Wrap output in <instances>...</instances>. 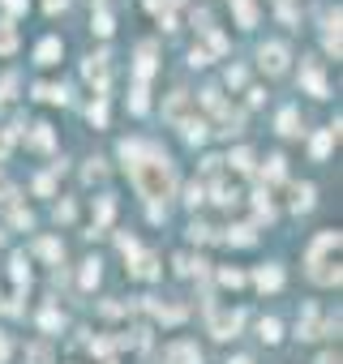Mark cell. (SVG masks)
Segmentation results:
<instances>
[{
  "mask_svg": "<svg viewBox=\"0 0 343 364\" xmlns=\"http://www.w3.org/2000/svg\"><path fill=\"white\" fill-rule=\"evenodd\" d=\"M65 5H69V0H43V9H47V13H60Z\"/></svg>",
  "mask_w": 343,
  "mask_h": 364,
  "instance_id": "cell-48",
  "label": "cell"
},
{
  "mask_svg": "<svg viewBox=\"0 0 343 364\" xmlns=\"http://www.w3.org/2000/svg\"><path fill=\"white\" fill-rule=\"evenodd\" d=\"M39 326H43V330H60V313H56V309H43Z\"/></svg>",
  "mask_w": 343,
  "mask_h": 364,
  "instance_id": "cell-35",
  "label": "cell"
},
{
  "mask_svg": "<svg viewBox=\"0 0 343 364\" xmlns=\"http://www.w3.org/2000/svg\"><path fill=\"white\" fill-rule=\"evenodd\" d=\"M292 206L309 210V206H313V184H296V189H292Z\"/></svg>",
  "mask_w": 343,
  "mask_h": 364,
  "instance_id": "cell-22",
  "label": "cell"
},
{
  "mask_svg": "<svg viewBox=\"0 0 343 364\" xmlns=\"http://www.w3.org/2000/svg\"><path fill=\"white\" fill-rule=\"evenodd\" d=\"M35 253H39V257H47V261H60V257H65V245L47 236V240H39V245H35Z\"/></svg>",
  "mask_w": 343,
  "mask_h": 364,
  "instance_id": "cell-20",
  "label": "cell"
},
{
  "mask_svg": "<svg viewBox=\"0 0 343 364\" xmlns=\"http://www.w3.org/2000/svg\"><path fill=\"white\" fill-rule=\"evenodd\" d=\"M253 206H258L262 218H275V206H271V198H266V193H258V202H253Z\"/></svg>",
  "mask_w": 343,
  "mask_h": 364,
  "instance_id": "cell-37",
  "label": "cell"
},
{
  "mask_svg": "<svg viewBox=\"0 0 343 364\" xmlns=\"http://www.w3.org/2000/svg\"><path fill=\"white\" fill-rule=\"evenodd\" d=\"M52 184H56L52 176H39V180H35V189H39V193H52Z\"/></svg>",
  "mask_w": 343,
  "mask_h": 364,
  "instance_id": "cell-47",
  "label": "cell"
},
{
  "mask_svg": "<svg viewBox=\"0 0 343 364\" xmlns=\"http://www.w3.org/2000/svg\"><path fill=\"white\" fill-rule=\"evenodd\" d=\"M317 364H339V352H326V356H317Z\"/></svg>",
  "mask_w": 343,
  "mask_h": 364,
  "instance_id": "cell-51",
  "label": "cell"
},
{
  "mask_svg": "<svg viewBox=\"0 0 343 364\" xmlns=\"http://www.w3.org/2000/svg\"><path fill=\"white\" fill-rule=\"evenodd\" d=\"M5 9L9 13H26V0H5Z\"/></svg>",
  "mask_w": 343,
  "mask_h": 364,
  "instance_id": "cell-49",
  "label": "cell"
},
{
  "mask_svg": "<svg viewBox=\"0 0 343 364\" xmlns=\"http://www.w3.org/2000/svg\"><path fill=\"white\" fill-rule=\"evenodd\" d=\"M167 364H202V352L193 343H172L167 347Z\"/></svg>",
  "mask_w": 343,
  "mask_h": 364,
  "instance_id": "cell-7",
  "label": "cell"
},
{
  "mask_svg": "<svg viewBox=\"0 0 343 364\" xmlns=\"http://www.w3.org/2000/svg\"><path fill=\"white\" fill-rule=\"evenodd\" d=\"M181 133H185V141H193V146H198V141H206V120L202 116H189V120H181Z\"/></svg>",
  "mask_w": 343,
  "mask_h": 364,
  "instance_id": "cell-11",
  "label": "cell"
},
{
  "mask_svg": "<svg viewBox=\"0 0 343 364\" xmlns=\"http://www.w3.org/2000/svg\"><path fill=\"white\" fill-rule=\"evenodd\" d=\"M228 364H253V360H249V356H236V360H228Z\"/></svg>",
  "mask_w": 343,
  "mask_h": 364,
  "instance_id": "cell-52",
  "label": "cell"
},
{
  "mask_svg": "<svg viewBox=\"0 0 343 364\" xmlns=\"http://www.w3.org/2000/svg\"><path fill=\"white\" fill-rule=\"evenodd\" d=\"M301 78H305V90L313 94V99H326V94H331V90H326V78H322V69H317L313 60L301 64Z\"/></svg>",
  "mask_w": 343,
  "mask_h": 364,
  "instance_id": "cell-5",
  "label": "cell"
},
{
  "mask_svg": "<svg viewBox=\"0 0 343 364\" xmlns=\"http://www.w3.org/2000/svg\"><path fill=\"white\" fill-rule=\"evenodd\" d=\"M86 82H90L94 90H99V94L108 90V56H103V52L86 60Z\"/></svg>",
  "mask_w": 343,
  "mask_h": 364,
  "instance_id": "cell-6",
  "label": "cell"
},
{
  "mask_svg": "<svg viewBox=\"0 0 343 364\" xmlns=\"http://www.w3.org/2000/svg\"><path fill=\"white\" fill-rule=\"evenodd\" d=\"M189 236H193V240H210V236H215V232H210V227H206V223H193V227H189Z\"/></svg>",
  "mask_w": 343,
  "mask_h": 364,
  "instance_id": "cell-42",
  "label": "cell"
},
{
  "mask_svg": "<svg viewBox=\"0 0 343 364\" xmlns=\"http://www.w3.org/2000/svg\"><path fill=\"white\" fill-rule=\"evenodd\" d=\"M253 240H258L253 227H232V232H228V245H253Z\"/></svg>",
  "mask_w": 343,
  "mask_h": 364,
  "instance_id": "cell-28",
  "label": "cell"
},
{
  "mask_svg": "<svg viewBox=\"0 0 343 364\" xmlns=\"http://www.w3.org/2000/svg\"><path fill=\"white\" fill-rule=\"evenodd\" d=\"M232 9H236V21H240L244 31L258 26V5H253V0H232Z\"/></svg>",
  "mask_w": 343,
  "mask_h": 364,
  "instance_id": "cell-13",
  "label": "cell"
},
{
  "mask_svg": "<svg viewBox=\"0 0 343 364\" xmlns=\"http://www.w3.org/2000/svg\"><path fill=\"white\" fill-rule=\"evenodd\" d=\"M31 146H35V150H52V146H56L52 125H35V129H31Z\"/></svg>",
  "mask_w": 343,
  "mask_h": 364,
  "instance_id": "cell-18",
  "label": "cell"
},
{
  "mask_svg": "<svg viewBox=\"0 0 343 364\" xmlns=\"http://www.w3.org/2000/svg\"><path fill=\"white\" fill-rule=\"evenodd\" d=\"M279 133H283V137L301 133V116H296V107H283V112H279Z\"/></svg>",
  "mask_w": 343,
  "mask_h": 364,
  "instance_id": "cell-19",
  "label": "cell"
},
{
  "mask_svg": "<svg viewBox=\"0 0 343 364\" xmlns=\"http://www.w3.org/2000/svg\"><path fill=\"white\" fill-rule=\"evenodd\" d=\"M172 5H181V0H146V9H151V13H163V17H167Z\"/></svg>",
  "mask_w": 343,
  "mask_h": 364,
  "instance_id": "cell-38",
  "label": "cell"
},
{
  "mask_svg": "<svg viewBox=\"0 0 343 364\" xmlns=\"http://www.w3.org/2000/svg\"><path fill=\"white\" fill-rule=\"evenodd\" d=\"M146 309L155 313L159 322H167V326H176V322H185V309L181 304H163V300H146Z\"/></svg>",
  "mask_w": 343,
  "mask_h": 364,
  "instance_id": "cell-8",
  "label": "cell"
},
{
  "mask_svg": "<svg viewBox=\"0 0 343 364\" xmlns=\"http://www.w3.org/2000/svg\"><path fill=\"white\" fill-rule=\"evenodd\" d=\"M202 198H206V189H202V184H189V198H185V202H189V206H198Z\"/></svg>",
  "mask_w": 343,
  "mask_h": 364,
  "instance_id": "cell-43",
  "label": "cell"
},
{
  "mask_svg": "<svg viewBox=\"0 0 343 364\" xmlns=\"http://www.w3.org/2000/svg\"><path fill=\"white\" fill-rule=\"evenodd\" d=\"M129 107H133L137 116L146 112V86H137V90H133V99H129Z\"/></svg>",
  "mask_w": 343,
  "mask_h": 364,
  "instance_id": "cell-39",
  "label": "cell"
},
{
  "mask_svg": "<svg viewBox=\"0 0 343 364\" xmlns=\"http://www.w3.org/2000/svg\"><path fill=\"white\" fill-rule=\"evenodd\" d=\"M253 283L262 291H275V287H283V270H279V266H262V270L253 275Z\"/></svg>",
  "mask_w": 343,
  "mask_h": 364,
  "instance_id": "cell-12",
  "label": "cell"
},
{
  "mask_svg": "<svg viewBox=\"0 0 343 364\" xmlns=\"http://www.w3.org/2000/svg\"><path fill=\"white\" fill-rule=\"evenodd\" d=\"M326 52L339 60V9H335V17H331V31H326Z\"/></svg>",
  "mask_w": 343,
  "mask_h": 364,
  "instance_id": "cell-26",
  "label": "cell"
},
{
  "mask_svg": "<svg viewBox=\"0 0 343 364\" xmlns=\"http://www.w3.org/2000/svg\"><path fill=\"white\" fill-rule=\"evenodd\" d=\"M5 360H9V338L0 334V364H5Z\"/></svg>",
  "mask_w": 343,
  "mask_h": 364,
  "instance_id": "cell-50",
  "label": "cell"
},
{
  "mask_svg": "<svg viewBox=\"0 0 343 364\" xmlns=\"http://www.w3.org/2000/svg\"><path fill=\"white\" fill-rule=\"evenodd\" d=\"M266 180H283V155H275V159H266V172H262Z\"/></svg>",
  "mask_w": 343,
  "mask_h": 364,
  "instance_id": "cell-31",
  "label": "cell"
},
{
  "mask_svg": "<svg viewBox=\"0 0 343 364\" xmlns=\"http://www.w3.org/2000/svg\"><path fill=\"white\" fill-rule=\"evenodd\" d=\"M90 120H94V125H103V120H108V107H103V99H99V103H90Z\"/></svg>",
  "mask_w": 343,
  "mask_h": 364,
  "instance_id": "cell-40",
  "label": "cell"
},
{
  "mask_svg": "<svg viewBox=\"0 0 343 364\" xmlns=\"http://www.w3.org/2000/svg\"><path fill=\"white\" fill-rule=\"evenodd\" d=\"M35 94H39L43 103H65V90L60 86H35Z\"/></svg>",
  "mask_w": 343,
  "mask_h": 364,
  "instance_id": "cell-27",
  "label": "cell"
},
{
  "mask_svg": "<svg viewBox=\"0 0 343 364\" xmlns=\"http://www.w3.org/2000/svg\"><path fill=\"white\" fill-rule=\"evenodd\" d=\"M108 218H112V198H99V206H94V223H108Z\"/></svg>",
  "mask_w": 343,
  "mask_h": 364,
  "instance_id": "cell-34",
  "label": "cell"
},
{
  "mask_svg": "<svg viewBox=\"0 0 343 364\" xmlns=\"http://www.w3.org/2000/svg\"><path fill=\"white\" fill-rule=\"evenodd\" d=\"M309 279L322 283V287H335L339 283V266L326 261V257H309Z\"/></svg>",
  "mask_w": 343,
  "mask_h": 364,
  "instance_id": "cell-4",
  "label": "cell"
},
{
  "mask_svg": "<svg viewBox=\"0 0 343 364\" xmlns=\"http://www.w3.org/2000/svg\"><path fill=\"white\" fill-rule=\"evenodd\" d=\"M13 86H17L13 73H9V78H0V103H9V99H13Z\"/></svg>",
  "mask_w": 343,
  "mask_h": 364,
  "instance_id": "cell-36",
  "label": "cell"
},
{
  "mask_svg": "<svg viewBox=\"0 0 343 364\" xmlns=\"http://www.w3.org/2000/svg\"><path fill=\"white\" fill-rule=\"evenodd\" d=\"M215 202H219V206H236L240 193H236L232 184H215Z\"/></svg>",
  "mask_w": 343,
  "mask_h": 364,
  "instance_id": "cell-25",
  "label": "cell"
},
{
  "mask_svg": "<svg viewBox=\"0 0 343 364\" xmlns=\"http://www.w3.org/2000/svg\"><path fill=\"white\" fill-rule=\"evenodd\" d=\"M258 64L271 73V78H279V73H287V47L283 43H266L258 52Z\"/></svg>",
  "mask_w": 343,
  "mask_h": 364,
  "instance_id": "cell-2",
  "label": "cell"
},
{
  "mask_svg": "<svg viewBox=\"0 0 343 364\" xmlns=\"http://www.w3.org/2000/svg\"><path fill=\"white\" fill-rule=\"evenodd\" d=\"M17 47V31H13V21H0V56H9Z\"/></svg>",
  "mask_w": 343,
  "mask_h": 364,
  "instance_id": "cell-21",
  "label": "cell"
},
{
  "mask_svg": "<svg viewBox=\"0 0 343 364\" xmlns=\"http://www.w3.org/2000/svg\"><path fill=\"white\" fill-rule=\"evenodd\" d=\"M167 120H172V125H181V120H189V94H185V90H176V94L167 99Z\"/></svg>",
  "mask_w": 343,
  "mask_h": 364,
  "instance_id": "cell-10",
  "label": "cell"
},
{
  "mask_svg": "<svg viewBox=\"0 0 343 364\" xmlns=\"http://www.w3.org/2000/svg\"><path fill=\"white\" fill-rule=\"evenodd\" d=\"M301 338H322V322H317V309L309 304L305 318H301Z\"/></svg>",
  "mask_w": 343,
  "mask_h": 364,
  "instance_id": "cell-17",
  "label": "cell"
},
{
  "mask_svg": "<svg viewBox=\"0 0 343 364\" xmlns=\"http://www.w3.org/2000/svg\"><path fill=\"white\" fill-rule=\"evenodd\" d=\"M9 198H13V184H9L5 172H0V202H9Z\"/></svg>",
  "mask_w": 343,
  "mask_h": 364,
  "instance_id": "cell-44",
  "label": "cell"
},
{
  "mask_svg": "<svg viewBox=\"0 0 343 364\" xmlns=\"http://www.w3.org/2000/svg\"><path fill=\"white\" fill-rule=\"evenodd\" d=\"M240 322H244L240 309H232V313H210V334H215V338H236Z\"/></svg>",
  "mask_w": 343,
  "mask_h": 364,
  "instance_id": "cell-3",
  "label": "cell"
},
{
  "mask_svg": "<svg viewBox=\"0 0 343 364\" xmlns=\"http://www.w3.org/2000/svg\"><path fill=\"white\" fill-rule=\"evenodd\" d=\"M13 223H17V227H31L35 218H31V210H17V214H13Z\"/></svg>",
  "mask_w": 343,
  "mask_h": 364,
  "instance_id": "cell-46",
  "label": "cell"
},
{
  "mask_svg": "<svg viewBox=\"0 0 343 364\" xmlns=\"http://www.w3.org/2000/svg\"><path fill=\"white\" fill-rule=\"evenodd\" d=\"M151 73H155V47L146 43L142 52H137V86H146V78H151Z\"/></svg>",
  "mask_w": 343,
  "mask_h": 364,
  "instance_id": "cell-15",
  "label": "cell"
},
{
  "mask_svg": "<svg viewBox=\"0 0 343 364\" xmlns=\"http://www.w3.org/2000/svg\"><path fill=\"white\" fill-rule=\"evenodd\" d=\"M9 275H13L17 283H26V279H31V266H26V253H17V257L9 261Z\"/></svg>",
  "mask_w": 343,
  "mask_h": 364,
  "instance_id": "cell-24",
  "label": "cell"
},
{
  "mask_svg": "<svg viewBox=\"0 0 343 364\" xmlns=\"http://www.w3.org/2000/svg\"><path fill=\"white\" fill-rule=\"evenodd\" d=\"M129 275H137V279H159V261H155L151 253H137V257L129 261Z\"/></svg>",
  "mask_w": 343,
  "mask_h": 364,
  "instance_id": "cell-9",
  "label": "cell"
},
{
  "mask_svg": "<svg viewBox=\"0 0 343 364\" xmlns=\"http://www.w3.org/2000/svg\"><path fill=\"white\" fill-rule=\"evenodd\" d=\"M26 360H31V364H52V347H47V343H35V347L26 352Z\"/></svg>",
  "mask_w": 343,
  "mask_h": 364,
  "instance_id": "cell-29",
  "label": "cell"
},
{
  "mask_svg": "<svg viewBox=\"0 0 343 364\" xmlns=\"http://www.w3.org/2000/svg\"><path fill=\"white\" fill-rule=\"evenodd\" d=\"M219 279H224V287H240V283H244V275H240V270H224Z\"/></svg>",
  "mask_w": 343,
  "mask_h": 364,
  "instance_id": "cell-41",
  "label": "cell"
},
{
  "mask_svg": "<svg viewBox=\"0 0 343 364\" xmlns=\"http://www.w3.org/2000/svg\"><path fill=\"white\" fill-rule=\"evenodd\" d=\"M258 334L266 338V343H279V338H283V330H279V322H275V318H262V326H258Z\"/></svg>",
  "mask_w": 343,
  "mask_h": 364,
  "instance_id": "cell-23",
  "label": "cell"
},
{
  "mask_svg": "<svg viewBox=\"0 0 343 364\" xmlns=\"http://www.w3.org/2000/svg\"><path fill=\"white\" fill-rule=\"evenodd\" d=\"M232 167H236V172H253V155H249V150L240 146V150L232 155Z\"/></svg>",
  "mask_w": 343,
  "mask_h": 364,
  "instance_id": "cell-30",
  "label": "cell"
},
{
  "mask_svg": "<svg viewBox=\"0 0 343 364\" xmlns=\"http://www.w3.org/2000/svg\"><path fill=\"white\" fill-rule=\"evenodd\" d=\"M94 31H99V35H112V17H108V9H103V5L94 9Z\"/></svg>",
  "mask_w": 343,
  "mask_h": 364,
  "instance_id": "cell-33",
  "label": "cell"
},
{
  "mask_svg": "<svg viewBox=\"0 0 343 364\" xmlns=\"http://www.w3.org/2000/svg\"><path fill=\"white\" fill-rule=\"evenodd\" d=\"M94 283H99V261L90 257V261L82 266V287H94Z\"/></svg>",
  "mask_w": 343,
  "mask_h": 364,
  "instance_id": "cell-32",
  "label": "cell"
},
{
  "mask_svg": "<svg viewBox=\"0 0 343 364\" xmlns=\"http://www.w3.org/2000/svg\"><path fill=\"white\" fill-rule=\"evenodd\" d=\"M120 155H125V163H129V176H133L137 193H142L151 206H159L163 198H172L176 176H172L167 155L151 150V146H142V141H125V146H120Z\"/></svg>",
  "mask_w": 343,
  "mask_h": 364,
  "instance_id": "cell-1",
  "label": "cell"
},
{
  "mask_svg": "<svg viewBox=\"0 0 343 364\" xmlns=\"http://www.w3.org/2000/svg\"><path fill=\"white\" fill-rule=\"evenodd\" d=\"M335 141H339V125H335V129H322V133L313 137V159H326Z\"/></svg>",
  "mask_w": 343,
  "mask_h": 364,
  "instance_id": "cell-14",
  "label": "cell"
},
{
  "mask_svg": "<svg viewBox=\"0 0 343 364\" xmlns=\"http://www.w3.org/2000/svg\"><path fill=\"white\" fill-rule=\"evenodd\" d=\"M35 60H39V64H56V60H60V39H43V43L35 47Z\"/></svg>",
  "mask_w": 343,
  "mask_h": 364,
  "instance_id": "cell-16",
  "label": "cell"
},
{
  "mask_svg": "<svg viewBox=\"0 0 343 364\" xmlns=\"http://www.w3.org/2000/svg\"><path fill=\"white\" fill-rule=\"evenodd\" d=\"M86 180H103V163H99V159L86 167Z\"/></svg>",
  "mask_w": 343,
  "mask_h": 364,
  "instance_id": "cell-45",
  "label": "cell"
}]
</instances>
